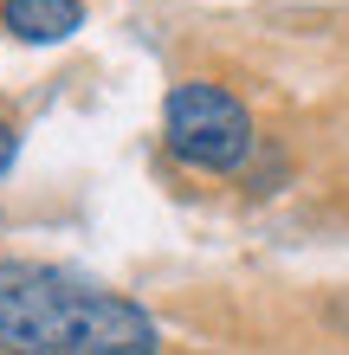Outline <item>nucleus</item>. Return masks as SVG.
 Segmentation results:
<instances>
[{"mask_svg":"<svg viewBox=\"0 0 349 355\" xmlns=\"http://www.w3.org/2000/svg\"><path fill=\"white\" fill-rule=\"evenodd\" d=\"M330 323H343V329H349V304H330Z\"/></svg>","mask_w":349,"mask_h":355,"instance_id":"obj_5","label":"nucleus"},{"mask_svg":"<svg viewBox=\"0 0 349 355\" xmlns=\"http://www.w3.org/2000/svg\"><path fill=\"white\" fill-rule=\"evenodd\" d=\"M0 355H162V323L71 271L0 259Z\"/></svg>","mask_w":349,"mask_h":355,"instance_id":"obj_1","label":"nucleus"},{"mask_svg":"<svg viewBox=\"0 0 349 355\" xmlns=\"http://www.w3.org/2000/svg\"><path fill=\"white\" fill-rule=\"evenodd\" d=\"M13 155H19V123H13L7 110H0V175L13 168Z\"/></svg>","mask_w":349,"mask_h":355,"instance_id":"obj_4","label":"nucleus"},{"mask_svg":"<svg viewBox=\"0 0 349 355\" xmlns=\"http://www.w3.org/2000/svg\"><path fill=\"white\" fill-rule=\"evenodd\" d=\"M0 26L26 46H58L85 26V0H0Z\"/></svg>","mask_w":349,"mask_h":355,"instance_id":"obj_3","label":"nucleus"},{"mask_svg":"<svg viewBox=\"0 0 349 355\" xmlns=\"http://www.w3.org/2000/svg\"><path fill=\"white\" fill-rule=\"evenodd\" d=\"M162 142L194 175H239L259 149L253 110L214 78H181L162 103Z\"/></svg>","mask_w":349,"mask_h":355,"instance_id":"obj_2","label":"nucleus"}]
</instances>
